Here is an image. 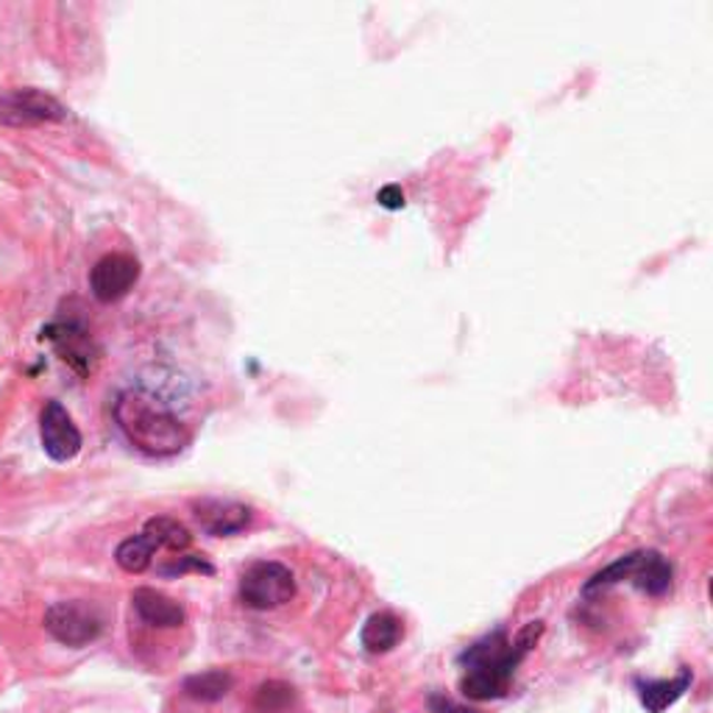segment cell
I'll return each mask as SVG.
<instances>
[{
    "label": "cell",
    "instance_id": "6da1fadb",
    "mask_svg": "<svg viewBox=\"0 0 713 713\" xmlns=\"http://www.w3.org/2000/svg\"><path fill=\"white\" fill-rule=\"evenodd\" d=\"M541 633H544V624L530 622L513 644H510L502 630H496V633L485 635L474 646H469L460 655V661L465 663V674L460 680L463 694L474 702L499 700V696L508 694L515 669L524 661L526 652L539 644Z\"/></svg>",
    "mask_w": 713,
    "mask_h": 713
},
{
    "label": "cell",
    "instance_id": "7a4b0ae2",
    "mask_svg": "<svg viewBox=\"0 0 713 713\" xmlns=\"http://www.w3.org/2000/svg\"><path fill=\"white\" fill-rule=\"evenodd\" d=\"M114 421L125 441L151 458H173L190 443V432L179 415L140 391L120 393L114 402Z\"/></svg>",
    "mask_w": 713,
    "mask_h": 713
},
{
    "label": "cell",
    "instance_id": "3957f363",
    "mask_svg": "<svg viewBox=\"0 0 713 713\" xmlns=\"http://www.w3.org/2000/svg\"><path fill=\"white\" fill-rule=\"evenodd\" d=\"M295 596V578L284 563H251L240 578V600L251 611H277Z\"/></svg>",
    "mask_w": 713,
    "mask_h": 713
},
{
    "label": "cell",
    "instance_id": "277c9868",
    "mask_svg": "<svg viewBox=\"0 0 713 713\" xmlns=\"http://www.w3.org/2000/svg\"><path fill=\"white\" fill-rule=\"evenodd\" d=\"M46 630L62 646L81 650L103 633V616L90 602H53L46 611Z\"/></svg>",
    "mask_w": 713,
    "mask_h": 713
},
{
    "label": "cell",
    "instance_id": "5b68a950",
    "mask_svg": "<svg viewBox=\"0 0 713 713\" xmlns=\"http://www.w3.org/2000/svg\"><path fill=\"white\" fill-rule=\"evenodd\" d=\"M68 118L62 101L37 87H18L0 96V125L9 129H34V125L59 123Z\"/></svg>",
    "mask_w": 713,
    "mask_h": 713
},
{
    "label": "cell",
    "instance_id": "8992f818",
    "mask_svg": "<svg viewBox=\"0 0 713 713\" xmlns=\"http://www.w3.org/2000/svg\"><path fill=\"white\" fill-rule=\"evenodd\" d=\"M137 279H140V262H137V257L114 251V254L101 257L92 265L90 290L98 301L112 304V301H120L123 295L131 293Z\"/></svg>",
    "mask_w": 713,
    "mask_h": 713
},
{
    "label": "cell",
    "instance_id": "52a82bcc",
    "mask_svg": "<svg viewBox=\"0 0 713 713\" xmlns=\"http://www.w3.org/2000/svg\"><path fill=\"white\" fill-rule=\"evenodd\" d=\"M40 441L42 449L57 463H70L81 452V432L73 415L59 402H48L40 415Z\"/></svg>",
    "mask_w": 713,
    "mask_h": 713
},
{
    "label": "cell",
    "instance_id": "ba28073f",
    "mask_svg": "<svg viewBox=\"0 0 713 713\" xmlns=\"http://www.w3.org/2000/svg\"><path fill=\"white\" fill-rule=\"evenodd\" d=\"M193 510L201 530L215 535V539L238 535V532H243L251 524L249 504L232 502V499H201V502L193 504Z\"/></svg>",
    "mask_w": 713,
    "mask_h": 713
},
{
    "label": "cell",
    "instance_id": "9c48e42d",
    "mask_svg": "<svg viewBox=\"0 0 713 713\" xmlns=\"http://www.w3.org/2000/svg\"><path fill=\"white\" fill-rule=\"evenodd\" d=\"M131 605H134L137 616H140L142 622L159 630L182 627L184 619H188L184 607L179 605L173 596L162 594V591L157 589H137L134 594H131Z\"/></svg>",
    "mask_w": 713,
    "mask_h": 713
},
{
    "label": "cell",
    "instance_id": "30bf717a",
    "mask_svg": "<svg viewBox=\"0 0 713 713\" xmlns=\"http://www.w3.org/2000/svg\"><path fill=\"white\" fill-rule=\"evenodd\" d=\"M691 683H694L691 669H680L677 677L672 680H635V689L646 713H663L691 689Z\"/></svg>",
    "mask_w": 713,
    "mask_h": 713
},
{
    "label": "cell",
    "instance_id": "8fae6325",
    "mask_svg": "<svg viewBox=\"0 0 713 713\" xmlns=\"http://www.w3.org/2000/svg\"><path fill=\"white\" fill-rule=\"evenodd\" d=\"M630 583L650 596L666 594L669 585H672V563H669L661 552L641 550L639 566H635V574Z\"/></svg>",
    "mask_w": 713,
    "mask_h": 713
},
{
    "label": "cell",
    "instance_id": "7c38bea8",
    "mask_svg": "<svg viewBox=\"0 0 713 713\" xmlns=\"http://www.w3.org/2000/svg\"><path fill=\"white\" fill-rule=\"evenodd\" d=\"M402 619L393 616V613L380 611L374 616H369V622L363 624V633H360V641L369 652L374 655H382V652H391L393 646L402 641Z\"/></svg>",
    "mask_w": 713,
    "mask_h": 713
},
{
    "label": "cell",
    "instance_id": "4fadbf2b",
    "mask_svg": "<svg viewBox=\"0 0 713 713\" xmlns=\"http://www.w3.org/2000/svg\"><path fill=\"white\" fill-rule=\"evenodd\" d=\"M234 677L227 669H207V672L190 674L182 683V691L195 702H218L232 691Z\"/></svg>",
    "mask_w": 713,
    "mask_h": 713
},
{
    "label": "cell",
    "instance_id": "5bb4252c",
    "mask_svg": "<svg viewBox=\"0 0 713 713\" xmlns=\"http://www.w3.org/2000/svg\"><path fill=\"white\" fill-rule=\"evenodd\" d=\"M157 552L159 546L153 544L151 535L148 532H137V535H129L125 541H120V546L114 550V563L129 574H142L151 566Z\"/></svg>",
    "mask_w": 713,
    "mask_h": 713
},
{
    "label": "cell",
    "instance_id": "9a60e30c",
    "mask_svg": "<svg viewBox=\"0 0 713 713\" xmlns=\"http://www.w3.org/2000/svg\"><path fill=\"white\" fill-rule=\"evenodd\" d=\"M142 532L151 535L153 544H157L159 550H170V552H184L190 546V541H193L188 526H184L179 519H173V515H153V519L145 521Z\"/></svg>",
    "mask_w": 713,
    "mask_h": 713
},
{
    "label": "cell",
    "instance_id": "2e32d148",
    "mask_svg": "<svg viewBox=\"0 0 713 713\" xmlns=\"http://www.w3.org/2000/svg\"><path fill=\"white\" fill-rule=\"evenodd\" d=\"M295 691L293 685L282 683V680H268L257 689L254 694V711L257 713H288L293 707Z\"/></svg>",
    "mask_w": 713,
    "mask_h": 713
},
{
    "label": "cell",
    "instance_id": "e0dca14e",
    "mask_svg": "<svg viewBox=\"0 0 713 713\" xmlns=\"http://www.w3.org/2000/svg\"><path fill=\"white\" fill-rule=\"evenodd\" d=\"M184 572H204V574H212L215 569L210 566V563L204 561V558L199 555H190V558H182V561L175 563V566H164L162 574H184Z\"/></svg>",
    "mask_w": 713,
    "mask_h": 713
},
{
    "label": "cell",
    "instance_id": "ac0fdd59",
    "mask_svg": "<svg viewBox=\"0 0 713 713\" xmlns=\"http://www.w3.org/2000/svg\"><path fill=\"white\" fill-rule=\"evenodd\" d=\"M376 201H380L385 210H402L404 207V190L399 188V184H388V188H382L380 193H376Z\"/></svg>",
    "mask_w": 713,
    "mask_h": 713
},
{
    "label": "cell",
    "instance_id": "d6986e66",
    "mask_svg": "<svg viewBox=\"0 0 713 713\" xmlns=\"http://www.w3.org/2000/svg\"><path fill=\"white\" fill-rule=\"evenodd\" d=\"M446 707H449V713H476V711H469V707H458V705H449V702H446Z\"/></svg>",
    "mask_w": 713,
    "mask_h": 713
}]
</instances>
